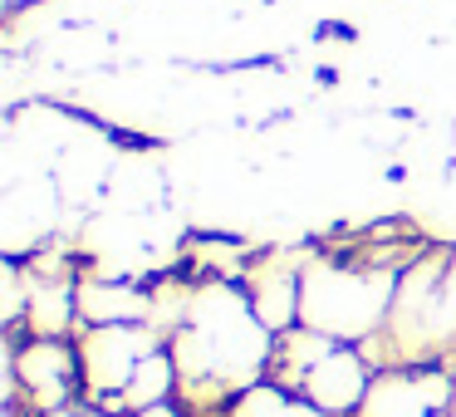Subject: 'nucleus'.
<instances>
[{"instance_id":"obj_1","label":"nucleus","mask_w":456,"mask_h":417,"mask_svg":"<svg viewBox=\"0 0 456 417\" xmlns=\"http://www.w3.org/2000/svg\"><path fill=\"white\" fill-rule=\"evenodd\" d=\"M172 364H177V388L191 403H216V397H240L246 388L265 383L270 358H275V334L260 324L250 309V295L231 280H201L191 285V299L182 309V324L167 339Z\"/></svg>"},{"instance_id":"obj_2","label":"nucleus","mask_w":456,"mask_h":417,"mask_svg":"<svg viewBox=\"0 0 456 417\" xmlns=\"http://www.w3.org/2000/svg\"><path fill=\"white\" fill-rule=\"evenodd\" d=\"M397 266H344V260H309L299 275V324L334 344H363L383 334L393 315Z\"/></svg>"},{"instance_id":"obj_3","label":"nucleus","mask_w":456,"mask_h":417,"mask_svg":"<svg viewBox=\"0 0 456 417\" xmlns=\"http://www.w3.org/2000/svg\"><path fill=\"white\" fill-rule=\"evenodd\" d=\"M393 364H432L456 354V246H432L403 266L383 334Z\"/></svg>"},{"instance_id":"obj_4","label":"nucleus","mask_w":456,"mask_h":417,"mask_svg":"<svg viewBox=\"0 0 456 417\" xmlns=\"http://www.w3.org/2000/svg\"><path fill=\"white\" fill-rule=\"evenodd\" d=\"M162 348V339L152 334V324H94L79 334V368H84V393L94 397V407H123L138 364Z\"/></svg>"},{"instance_id":"obj_5","label":"nucleus","mask_w":456,"mask_h":417,"mask_svg":"<svg viewBox=\"0 0 456 417\" xmlns=\"http://www.w3.org/2000/svg\"><path fill=\"white\" fill-rule=\"evenodd\" d=\"M5 373H11V393H25L40 417L69 413L74 393H84L79 344L69 339H30L25 348H11Z\"/></svg>"},{"instance_id":"obj_6","label":"nucleus","mask_w":456,"mask_h":417,"mask_svg":"<svg viewBox=\"0 0 456 417\" xmlns=\"http://www.w3.org/2000/svg\"><path fill=\"white\" fill-rule=\"evenodd\" d=\"M456 378L436 364H393L373 373L354 417H452Z\"/></svg>"},{"instance_id":"obj_7","label":"nucleus","mask_w":456,"mask_h":417,"mask_svg":"<svg viewBox=\"0 0 456 417\" xmlns=\"http://www.w3.org/2000/svg\"><path fill=\"white\" fill-rule=\"evenodd\" d=\"M368 383H373V368H368V358L358 354L354 344H334L305 378H299L295 393L309 397L319 413L344 417V413H358V407H363Z\"/></svg>"},{"instance_id":"obj_8","label":"nucleus","mask_w":456,"mask_h":417,"mask_svg":"<svg viewBox=\"0 0 456 417\" xmlns=\"http://www.w3.org/2000/svg\"><path fill=\"white\" fill-rule=\"evenodd\" d=\"M299 275H305V266L289 270L270 256L265 266H256V275H250V285H246L250 309H256L260 324L275 339L289 334V329H299Z\"/></svg>"},{"instance_id":"obj_9","label":"nucleus","mask_w":456,"mask_h":417,"mask_svg":"<svg viewBox=\"0 0 456 417\" xmlns=\"http://www.w3.org/2000/svg\"><path fill=\"white\" fill-rule=\"evenodd\" d=\"M152 319V295H142L128 280H109L94 275L79 280V324H148Z\"/></svg>"},{"instance_id":"obj_10","label":"nucleus","mask_w":456,"mask_h":417,"mask_svg":"<svg viewBox=\"0 0 456 417\" xmlns=\"http://www.w3.org/2000/svg\"><path fill=\"white\" fill-rule=\"evenodd\" d=\"M172 393H177V364H172V348L162 344L138 364L128 393H123V413H142L152 403H172Z\"/></svg>"},{"instance_id":"obj_11","label":"nucleus","mask_w":456,"mask_h":417,"mask_svg":"<svg viewBox=\"0 0 456 417\" xmlns=\"http://www.w3.org/2000/svg\"><path fill=\"white\" fill-rule=\"evenodd\" d=\"M226 417H329V413H319L309 397H299V393H289V388L265 378V383L246 388L240 397H231Z\"/></svg>"},{"instance_id":"obj_12","label":"nucleus","mask_w":456,"mask_h":417,"mask_svg":"<svg viewBox=\"0 0 456 417\" xmlns=\"http://www.w3.org/2000/svg\"><path fill=\"white\" fill-rule=\"evenodd\" d=\"M128 417H182L172 403H152V407H142V413H128Z\"/></svg>"},{"instance_id":"obj_13","label":"nucleus","mask_w":456,"mask_h":417,"mask_svg":"<svg viewBox=\"0 0 456 417\" xmlns=\"http://www.w3.org/2000/svg\"><path fill=\"white\" fill-rule=\"evenodd\" d=\"M50 417H113V413H103V407H84V413H50Z\"/></svg>"},{"instance_id":"obj_14","label":"nucleus","mask_w":456,"mask_h":417,"mask_svg":"<svg viewBox=\"0 0 456 417\" xmlns=\"http://www.w3.org/2000/svg\"><path fill=\"white\" fill-rule=\"evenodd\" d=\"M5 417H20V413H15V407H11V413H5Z\"/></svg>"},{"instance_id":"obj_15","label":"nucleus","mask_w":456,"mask_h":417,"mask_svg":"<svg viewBox=\"0 0 456 417\" xmlns=\"http://www.w3.org/2000/svg\"><path fill=\"white\" fill-rule=\"evenodd\" d=\"M452 417H456V407H452Z\"/></svg>"}]
</instances>
